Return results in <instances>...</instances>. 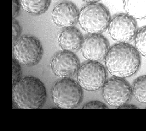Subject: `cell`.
I'll use <instances>...</instances> for the list:
<instances>
[{"instance_id":"cell-1","label":"cell","mask_w":146,"mask_h":131,"mask_svg":"<svg viewBox=\"0 0 146 131\" xmlns=\"http://www.w3.org/2000/svg\"><path fill=\"white\" fill-rule=\"evenodd\" d=\"M104 61L110 74L124 79L134 74L141 62L140 54L134 46L126 43H118L110 47Z\"/></svg>"},{"instance_id":"cell-2","label":"cell","mask_w":146,"mask_h":131,"mask_svg":"<svg viewBox=\"0 0 146 131\" xmlns=\"http://www.w3.org/2000/svg\"><path fill=\"white\" fill-rule=\"evenodd\" d=\"M47 97L44 85L35 77H24L12 87L13 103L20 109H40L44 104Z\"/></svg>"},{"instance_id":"cell-3","label":"cell","mask_w":146,"mask_h":131,"mask_svg":"<svg viewBox=\"0 0 146 131\" xmlns=\"http://www.w3.org/2000/svg\"><path fill=\"white\" fill-rule=\"evenodd\" d=\"M111 17L108 8L99 2L87 3L79 11L78 22L90 34H101L107 29Z\"/></svg>"},{"instance_id":"cell-4","label":"cell","mask_w":146,"mask_h":131,"mask_svg":"<svg viewBox=\"0 0 146 131\" xmlns=\"http://www.w3.org/2000/svg\"><path fill=\"white\" fill-rule=\"evenodd\" d=\"M53 102L59 108L72 109L78 107L83 98L82 88L70 78H63L55 82L51 90Z\"/></svg>"},{"instance_id":"cell-5","label":"cell","mask_w":146,"mask_h":131,"mask_svg":"<svg viewBox=\"0 0 146 131\" xmlns=\"http://www.w3.org/2000/svg\"><path fill=\"white\" fill-rule=\"evenodd\" d=\"M12 47L13 58L23 66L35 65L39 63L42 56V44L37 38L32 35L23 36Z\"/></svg>"},{"instance_id":"cell-6","label":"cell","mask_w":146,"mask_h":131,"mask_svg":"<svg viewBox=\"0 0 146 131\" xmlns=\"http://www.w3.org/2000/svg\"><path fill=\"white\" fill-rule=\"evenodd\" d=\"M104 66L99 62L88 61L80 66L77 73L78 83L88 91H96L102 88L106 80Z\"/></svg>"},{"instance_id":"cell-7","label":"cell","mask_w":146,"mask_h":131,"mask_svg":"<svg viewBox=\"0 0 146 131\" xmlns=\"http://www.w3.org/2000/svg\"><path fill=\"white\" fill-rule=\"evenodd\" d=\"M107 29L113 40L118 43H126L134 39L138 30L135 19L124 13L115 14L111 17Z\"/></svg>"},{"instance_id":"cell-8","label":"cell","mask_w":146,"mask_h":131,"mask_svg":"<svg viewBox=\"0 0 146 131\" xmlns=\"http://www.w3.org/2000/svg\"><path fill=\"white\" fill-rule=\"evenodd\" d=\"M103 97L109 105L119 107L131 97V87L124 78L113 77L106 79L102 87Z\"/></svg>"},{"instance_id":"cell-9","label":"cell","mask_w":146,"mask_h":131,"mask_svg":"<svg viewBox=\"0 0 146 131\" xmlns=\"http://www.w3.org/2000/svg\"><path fill=\"white\" fill-rule=\"evenodd\" d=\"M110 48L109 42L104 36L89 34L83 38L80 49L86 59L99 62L104 60Z\"/></svg>"},{"instance_id":"cell-10","label":"cell","mask_w":146,"mask_h":131,"mask_svg":"<svg viewBox=\"0 0 146 131\" xmlns=\"http://www.w3.org/2000/svg\"><path fill=\"white\" fill-rule=\"evenodd\" d=\"M80 66L79 59L74 53L64 50L55 54L50 63L53 73L62 78H70L74 76Z\"/></svg>"},{"instance_id":"cell-11","label":"cell","mask_w":146,"mask_h":131,"mask_svg":"<svg viewBox=\"0 0 146 131\" xmlns=\"http://www.w3.org/2000/svg\"><path fill=\"white\" fill-rule=\"evenodd\" d=\"M79 11L73 3L68 1L56 5L51 12V18L58 26L66 28L73 26L78 22Z\"/></svg>"},{"instance_id":"cell-12","label":"cell","mask_w":146,"mask_h":131,"mask_svg":"<svg viewBox=\"0 0 146 131\" xmlns=\"http://www.w3.org/2000/svg\"><path fill=\"white\" fill-rule=\"evenodd\" d=\"M83 38L78 29L71 26L64 28L60 33L58 43L63 50L74 53L80 49Z\"/></svg>"},{"instance_id":"cell-13","label":"cell","mask_w":146,"mask_h":131,"mask_svg":"<svg viewBox=\"0 0 146 131\" xmlns=\"http://www.w3.org/2000/svg\"><path fill=\"white\" fill-rule=\"evenodd\" d=\"M145 0L123 1V7L126 13L135 19H145Z\"/></svg>"},{"instance_id":"cell-14","label":"cell","mask_w":146,"mask_h":131,"mask_svg":"<svg viewBox=\"0 0 146 131\" xmlns=\"http://www.w3.org/2000/svg\"><path fill=\"white\" fill-rule=\"evenodd\" d=\"M21 6L29 13L35 15H40L45 12L51 2L49 0H21Z\"/></svg>"},{"instance_id":"cell-15","label":"cell","mask_w":146,"mask_h":131,"mask_svg":"<svg viewBox=\"0 0 146 131\" xmlns=\"http://www.w3.org/2000/svg\"><path fill=\"white\" fill-rule=\"evenodd\" d=\"M132 94L139 102L146 103L145 75L139 77L133 81L131 87Z\"/></svg>"},{"instance_id":"cell-16","label":"cell","mask_w":146,"mask_h":131,"mask_svg":"<svg viewBox=\"0 0 146 131\" xmlns=\"http://www.w3.org/2000/svg\"><path fill=\"white\" fill-rule=\"evenodd\" d=\"M146 28L144 26L138 29L135 36V48L140 55L145 56Z\"/></svg>"},{"instance_id":"cell-17","label":"cell","mask_w":146,"mask_h":131,"mask_svg":"<svg viewBox=\"0 0 146 131\" xmlns=\"http://www.w3.org/2000/svg\"><path fill=\"white\" fill-rule=\"evenodd\" d=\"M12 87L22 78V72L20 64L14 58L12 59Z\"/></svg>"},{"instance_id":"cell-18","label":"cell","mask_w":146,"mask_h":131,"mask_svg":"<svg viewBox=\"0 0 146 131\" xmlns=\"http://www.w3.org/2000/svg\"><path fill=\"white\" fill-rule=\"evenodd\" d=\"M21 33V28L19 23L15 19L12 20V42L13 46L19 39Z\"/></svg>"},{"instance_id":"cell-19","label":"cell","mask_w":146,"mask_h":131,"mask_svg":"<svg viewBox=\"0 0 146 131\" xmlns=\"http://www.w3.org/2000/svg\"><path fill=\"white\" fill-rule=\"evenodd\" d=\"M82 109H108L107 106L104 103L98 101H89L83 106Z\"/></svg>"},{"instance_id":"cell-20","label":"cell","mask_w":146,"mask_h":131,"mask_svg":"<svg viewBox=\"0 0 146 131\" xmlns=\"http://www.w3.org/2000/svg\"><path fill=\"white\" fill-rule=\"evenodd\" d=\"M19 0H12V19H14L18 15L20 9V4Z\"/></svg>"},{"instance_id":"cell-21","label":"cell","mask_w":146,"mask_h":131,"mask_svg":"<svg viewBox=\"0 0 146 131\" xmlns=\"http://www.w3.org/2000/svg\"><path fill=\"white\" fill-rule=\"evenodd\" d=\"M117 109H139V108L135 105L132 104H125L119 107Z\"/></svg>"},{"instance_id":"cell-22","label":"cell","mask_w":146,"mask_h":131,"mask_svg":"<svg viewBox=\"0 0 146 131\" xmlns=\"http://www.w3.org/2000/svg\"><path fill=\"white\" fill-rule=\"evenodd\" d=\"M85 1L87 3H96L99 2L100 1V0H84L83 1Z\"/></svg>"}]
</instances>
